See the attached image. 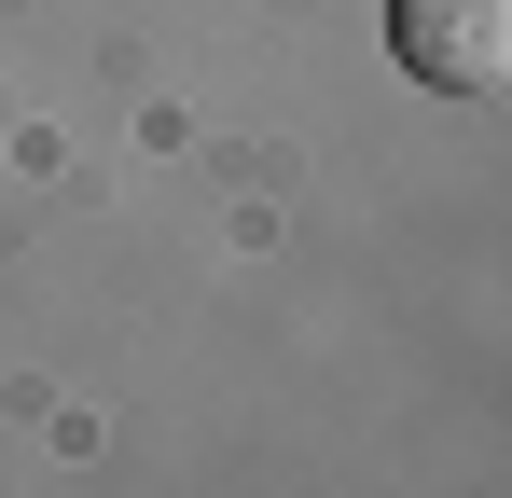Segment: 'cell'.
I'll return each mask as SVG.
<instances>
[{
	"instance_id": "obj_1",
	"label": "cell",
	"mask_w": 512,
	"mask_h": 498,
	"mask_svg": "<svg viewBox=\"0 0 512 498\" xmlns=\"http://www.w3.org/2000/svg\"><path fill=\"white\" fill-rule=\"evenodd\" d=\"M402 28V70L443 97H499L512 83V0H388Z\"/></svg>"
}]
</instances>
